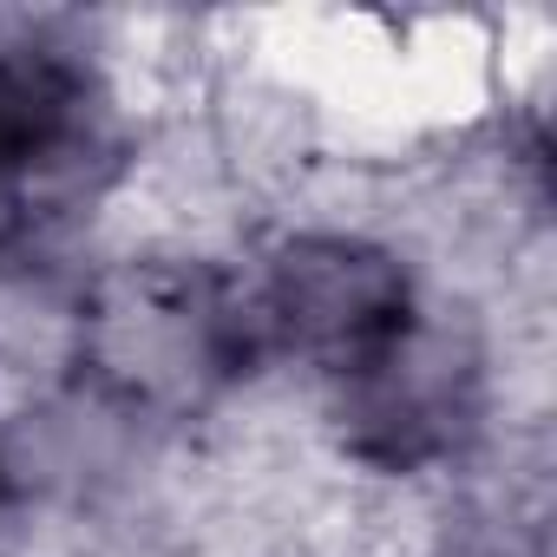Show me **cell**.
Instances as JSON below:
<instances>
[{
  "instance_id": "7a4b0ae2",
  "label": "cell",
  "mask_w": 557,
  "mask_h": 557,
  "mask_svg": "<svg viewBox=\"0 0 557 557\" xmlns=\"http://www.w3.org/2000/svg\"><path fill=\"white\" fill-rule=\"evenodd\" d=\"M249 322L262 348H289L348 387L420 329V302L413 275L387 249L361 236H296L275 249Z\"/></svg>"
},
{
  "instance_id": "6da1fadb",
  "label": "cell",
  "mask_w": 557,
  "mask_h": 557,
  "mask_svg": "<svg viewBox=\"0 0 557 557\" xmlns=\"http://www.w3.org/2000/svg\"><path fill=\"white\" fill-rule=\"evenodd\" d=\"M112 158L99 73L60 40H0V269L40 249Z\"/></svg>"
},
{
  "instance_id": "3957f363",
  "label": "cell",
  "mask_w": 557,
  "mask_h": 557,
  "mask_svg": "<svg viewBox=\"0 0 557 557\" xmlns=\"http://www.w3.org/2000/svg\"><path fill=\"white\" fill-rule=\"evenodd\" d=\"M342 426L348 453L381 472L453 459L479 426V355L433 329H413L381 368L342 387Z\"/></svg>"
},
{
  "instance_id": "277c9868",
  "label": "cell",
  "mask_w": 557,
  "mask_h": 557,
  "mask_svg": "<svg viewBox=\"0 0 557 557\" xmlns=\"http://www.w3.org/2000/svg\"><path fill=\"white\" fill-rule=\"evenodd\" d=\"M8 505H14V466H8V453H0V518H8Z\"/></svg>"
}]
</instances>
